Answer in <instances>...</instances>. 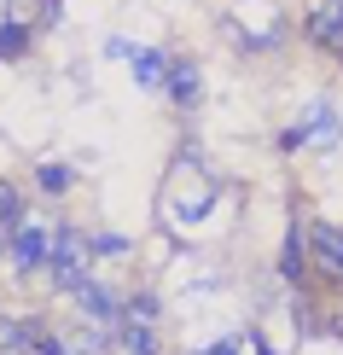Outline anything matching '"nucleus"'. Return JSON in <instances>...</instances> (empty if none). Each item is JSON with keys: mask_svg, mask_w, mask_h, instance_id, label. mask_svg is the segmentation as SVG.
I'll list each match as a JSON object with an SVG mask.
<instances>
[{"mask_svg": "<svg viewBox=\"0 0 343 355\" xmlns=\"http://www.w3.org/2000/svg\"><path fill=\"white\" fill-rule=\"evenodd\" d=\"M123 320H140V327H157V297H152V291L128 297V303H123Z\"/></svg>", "mask_w": 343, "mask_h": 355, "instance_id": "ddd939ff", "label": "nucleus"}, {"mask_svg": "<svg viewBox=\"0 0 343 355\" xmlns=\"http://www.w3.org/2000/svg\"><path fill=\"white\" fill-rule=\"evenodd\" d=\"M343 140V116H337V105L332 99H315L297 123L279 135V152H303V146H320V152H332V146Z\"/></svg>", "mask_w": 343, "mask_h": 355, "instance_id": "f257e3e1", "label": "nucleus"}, {"mask_svg": "<svg viewBox=\"0 0 343 355\" xmlns=\"http://www.w3.org/2000/svg\"><path fill=\"white\" fill-rule=\"evenodd\" d=\"M308 41L315 47H343V0H320L308 12Z\"/></svg>", "mask_w": 343, "mask_h": 355, "instance_id": "0eeeda50", "label": "nucleus"}, {"mask_svg": "<svg viewBox=\"0 0 343 355\" xmlns=\"http://www.w3.org/2000/svg\"><path fill=\"white\" fill-rule=\"evenodd\" d=\"M163 94H169L181 111H192V105L204 99V76H198V64H192V58H169V70H163Z\"/></svg>", "mask_w": 343, "mask_h": 355, "instance_id": "423d86ee", "label": "nucleus"}, {"mask_svg": "<svg viewBox=\"0 0 343 355\" xmlns=\"http://www.w3.org/2000/svg\"><path fill=\"white\" fill-rule=\"evenodd\" d=\"M24 221V198H18V187H6L0 181V250L12 245V227Z\"/></svg>", "mask_w": 343, "mask_h": 355, "instance_id": "9b49d317", "label": "nucleus"}, {"mask_svg": "<svg viewBox=\"0 0 343 355\" xmlns=\"http://www.w3.org/2000/svg\"><path fill=\"white\" fill-rule=\"evenodd\" d=\"M116 344L128 355H157V327H140V320H116Z\"/></svg>", "mask_w": 343, "mask_h": 355, "instance_id": "1a4fd4ad", "label": "nucleus"}, {"mask_svg": "<svg viewBox=\"0 0 343 355\" xmlns=\"http://www.w3.org/2000/svg\"><path fill=\"white\" fill-rule=\"evenodd\" d=\"M303 250H315V262L332 279H343V227L332 221H315V227H303Z\"/></svg>", "mask_w": 343, "mask_h": 355, "instance_id": "39448f33", "label": "nucleus"}, {"mask_svg": "<svg viewBox=\"0 0 343 355\" xmlns=\"http://www.w3.org/2000/svg\"><path fill=\"white\" fill-rule=\"evenodd\" d=\"M6 257H12V268L18 274H41L47 268V257H53V221H18L12 227V245H6Z\"/></svg>", "mask_w": 343, "mask_h": 355, "instance_id": "7ed1b4c3", "label": "nucleus"}, {"mask_svg": "<svg viewBox=\"0 0 343 355\" xmlns=\"http://www.w3.org/2000/svg\"><path fill=\"white\" fill-rule=\"evenodd\" d=\"M82 257H87V233L70 227V221H53V257H47V274L58 291H76L82 286Z\"/></svg>", "mask_w": 343, "mask_h": 355, "instance_id": "f03ea898", "label": "nucleus"}, {"mask_svg": "<svg viewBox=\"0 0 343 355\" xmlns=\"http://www.w3.org/2000/svg\"><path fill=\"white\" fill-rule=\"evenodd\" d=\"M198 355H238V338H221V344H210V349H198Z\"/></svg>", "mask_w": 343, "mask_h": 355, "instance_id": "dca6fc26", "label": "nucleus"}, {"mask_svg": "<svg viewBox=\"0 0 343 355\" xmlns=\"http://www.w3.org/2000/svg\"><path fill=\"white\" fill-rule=\"evenodd\" d=\"M279 268H285L291 286H303L308 279V262H303V227H291V239H285V257H279Z\"/></svg>", "mask_w": 343, "mask_h": 355, "instance_id": "f8f14e48", "label": "nucleus"}, {"mask_svg": "<svg viewBox=\"0 0 343 355\" xmlns=\"http://www.w3.org/2000/svg\"><path fill=\"white\" fill-rule=\"evenodd\" d=\"M29 47V29L24 24H0V58H18Z\"/></svg>", "mask_w": 343, "mask_h": 355, "instance_id": "4468645a", "label": "nucleus"}, {"mask_svg": "<svg viewBox=\"0 0 343 355\" xmlns=\"http://www.w3.org/2000/svg\"><path fill=\"white\" fill-rule=\"evenodd\" d=\"M111 53L134 64V76H140V87H163V70H169V53H152V47H128V41H116Z\"/></svg>", "mask_w": 343, "mask_h": 355, "instance_id": "6e6552de", "label": "nucleus"}, {"mask_svg": "<svg viewBox=\"0 0 343 355\" xmlns=\"http://www.w3.org/2000/svg\"><path fill=\"white\" fill-rule=\"evenodd\" d=\"M262 355H274V349H262Z\"/></svg>", "mask_w": 343, "mask_h": 355, "instance_id": "f3484780", "label": "nucleus"}, {"mask_svg": "<svg viewBox=\"0 0 343 355\" xmlns=\"http://www.w3.org/2000/svg\"><path fill=\"white\" fill-rule=\"evenodd\" d=\"M70 297H76L82 320H94V327H116V320H123V297H116L105 279H94V274H82V286L70 291Z\"/></svg>", "mask_w": 343, "mask_h": 355, "instance_id": "20e7f679", "label": "nucleus"}, {"mask_svg": "<svg viewBox=\"0 0 343 355\" xmlns=\"http://www.w3.org/2000/svg\"><path fill=\"white\" fill-rule=\"evenodd\" d=\"M35 187L47 192V198H64V192L76 187V169H70V164H41L35 169Z\"/></svg>", "mask_w": 343, "mask_h": 355, "instance_id": "9d476101", "label": "nucleus"}, {"mask_svg": "<svg viewBox=\"0 0 343 355\" xmlns=\"http://www.w3.org/2000/svg\"><path fill=\"white\" fill-rule=\"evenodd\" d=\"M87 245H94L99 257H123L128 250V239H116V233H99V239H87Z\"/></svg>", "mask_w": 343, "mask_h": 355, "instance_id": "2eb2a0df", "label": "nucleus"}]
</instances>
